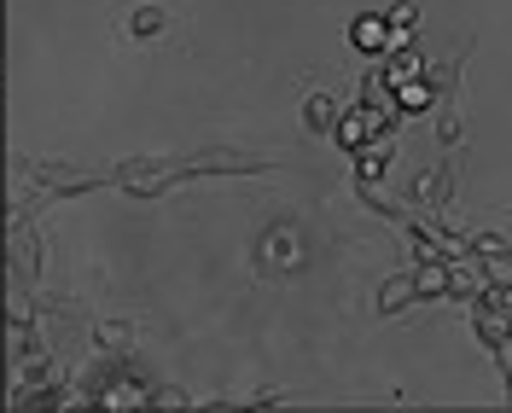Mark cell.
<instances>
[{
    "mask_svg": "<svg viewBox=\"0 0 512 413\" xmlns=\"http://www.w3.org/2000/svg\"><path fill=\"white\" fill-rule=\"evenodd\" d=\"M355 47H367V53H390V18H361L350 30Z\"/></svg>",
    "mask_w": 512,
    "mask_h": 413,
    "instance_id": "1",
    "label": "cell"
},
{
    "mask_svg": "<svg viewBox=\"0 0 512 413\" xmlns=\"http://www.w3.org/2000/svg\"><path fill=\"white\" fill-rule=\"evenodd\" d=\"M367 134H373V117H361V111H355V117H344V140H350V146H361Z\"/></svg>",
    "mask_w": 512,
    "mask_h": 413,
    "instance_id": "2",
    "label": "cell"
},
{
    "mask_svg": "<svg viewBox=\"0 0 512 413\" xmlns=\"http://www.w3.org/2000/svg\"><path fill=\"white\" fill-rule=\"evenodd\" d=\"M396 94H402V105H408V111H425V105H431V94H425L419 82H408V88H396Z\"/></svg>",
    "mask_w": 512,
    "mask_h": 413,
    "instance_id": "3",
    "label": "cell"
},
{
    "mask_svg": "<svg viewBox=\"0 0 512 413\" xmlns=\"http://www.w3.org/2000/svg\"><path fill=\"white\" fill-rule=\"evenodd\" d=\"M163 18H158V6H140V12H134V30L146 35V30H158Z\"/></svg>",
    "mask_w": 512,
    "mask_h": 413,
    "instance_id": "4",
    "label": "cell"
},
{
    "mask_svg": "<svg viewBox=\"0 0 512 413\" xmlns=\"http://www.w3.org/2000/svg\"><path fill=\"white\" fill-rule=\"evenodd\" d=\"M408 24H414V6H408V0H402V6H396V12H390V30H408Z\"/></svg>",
    "mask_w": 512,
    "mask_h": 413,
    "instance_id": "5",
    "label": "cell"
},
{
    "mask_svg": "<svg viewBox=\"0 0 512 413\" xmlns=\"http://www.w3.org/2000/svg\"><path fill=\"white\" fill-rule=\"evenodd\" d=\"M419 64L414 59H390V82H402V76H414Z\"/></svg>",
    "mask_w": 512,
    "mask_h": 413,
    "instance_id": "6",
    "label": "cell"
}]
</instances>
